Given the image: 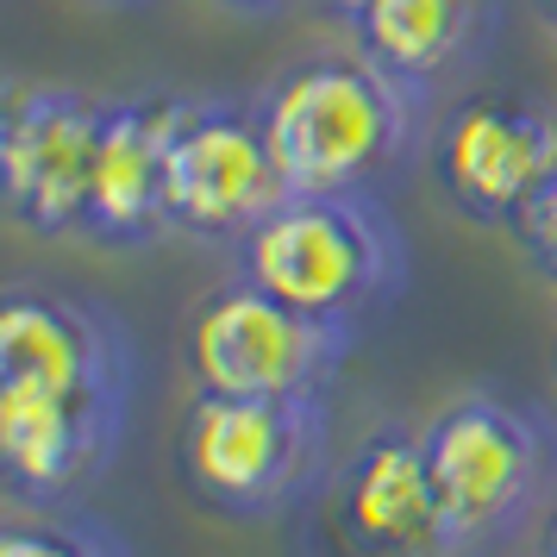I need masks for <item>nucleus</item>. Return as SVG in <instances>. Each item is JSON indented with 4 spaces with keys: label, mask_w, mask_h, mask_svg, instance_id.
Here are the masks:
<instances>
[{
    "label": "nucleus",
    "mask_w": 557,
    "mask_h": 557,
    "mask_svg": "<svg viewBox=\"0 0 557 557\" xmlns=\"http://www.w3.org/2000/svg\"><path fill=\"white\" fill-rule=\"evenodd\" d=\"M132 382V338L101 301L0 288V488L26 507H76L120 457Z\"/></svg>",
    "instance_id": "obj_1"
},
{
    "label": "nucleus",
    "mask_w": 557,
    "mask_h": 557,
    "mask_svg": "<svg viewBox=\"0 0 557 557\" xmlns=\"http://www.w3.org/2000/svg\"><path fill=\"white\" fill-rule=\"evenodd\" d=\"M351 32L370 63L432 95L438 82L470 70L495 45L502 0H370L351 20Z\"/></svg>",
    "instance_id": "obj_12"
},
{
    "label": "nucleus",
    "mask_w": 557,
    "mask_h": 557,
    "mask_svg": "<svg viewBox=\"0 0 557 557\" xmlns=\"http://www.w3.org/2000/svg\"><path fill=\"white\" fill-rule=\"evenodd\" d=\"M213 7H226V13H251V20H270V13L288 7V0H213Z\"/></svg>",
    "instance_id": "obj_15"
},
{
    "label": "nucleus",
    "mask_w": 557,
    "mask_h": 557,
    "mask_svg": "<svg viewBox=\"0 0 557 557\" xmlns=\"http://www.w3.org/2000/svg\"><path fill=\"white\" fill-rule=\"evenodd\" d=\"M513 245H520V257L532 263V276H545L557 288V176L539 188V201L513 220V232H507Z\"/></svg>",
    "instance_id": "obj_14"
},
{
    "label": "nucleus",
    "mask_w": 557,
    "mask_h": 557,
    "mask_svg": "<svg viewBox=\"0 0 557 557\" xmlns=\"http://www.w3.org/2000/svg\"><path fill=\"white\" fill-rule=\"evenodd\" d=\"M326 395L257 401V395H195L182 420V476L226 520H276L332 482Z\"/></svg>",
    "instance_id": "obj_5"
},
{
    "label": "nucleus",
    "mask_w": 557,
    "mask_h": 557,
    "mask_svg": "<svg viewBox=\"0 0 557 557\" xmlns=\"http://www.w3.org/2000/svg\"><path fill=\"white\" fill-rule=\"evenodd\" d=\"M282 195L288 188L270 157L257 101L182 95L176 132H170V170H163L170 232L201 238V245H238Z\"/></svg>",
    "instance_id": "obj_8"
},
{
    "label": "nucleus",
    "mask_w": 557,
    "mask_h": 557,
    "mask_svg": "<svg viewBox=\"0 0 557 557\" xmlns=\"http://www.w3.org/2000/svg\"><path fill=\"white\" fill-rule=\"evenodd\" d=\"M320 7H332V13H345V20H357V13H363L370 0H320Z\"/></svg>",
    "instance_id": "obj_16"
},
{
    "label": "nucleus",
    "mask_w": 557,
    "mask_h": 557,
    "mask_svg": "<svg viewBox=\"0 0 557 557\" xmlns=\"http://www.w3.org/2000/svg\"><path fill=\"white\" fill-rule=\"evenodd\" d=\"M539 13H545V20L557 26V0H539Z\"/></svg>",
    "instance_id": "obj_18"
},
{
    "label": "nucleus",
    "mask_w": 557,
    "mask_h": 557,
    "mask_svg": "<svg viewBox=\"0 0 557 557\" xmlns=\"http://www.w3.org/2000/svg\"><path fill=\"white\" fill-rule=\"evenodd\" d=\"M107 101L70 82H0V213L38 238L88 232Z\"/></svg>",
    "instance_id": "obj_7"
},
{
    "label": "nucleus",
    "mask_w": 557,
    "mask_h": 557,
    "mask_svg": "<svg viewBox=\"0 0 557 557\" xmlns=\"http://www.w3.org/2000/svg\"><path fill=\"white\" fill-rule=\"evenodd\" d=\"M539 557H557V507H552V520H545V552Z\"/></svg>",
    "instance_id": "obj_17"
},
{
    "label": "nucleus",
    "mask_w": 557,
    "mask_h": 557,
    "mask_svg": "<svg viewBox=\"0 0 557 557\" xmlns=\"http://www.w3.org/2000/svg\"><path fill=\"white\" fill-rule=\"evenodd\" d=\"M332 527L357 557H451L420 426L363 432L332 470Z\"/></svg>",
    "instance_id": "obj_10"
},
{
    "label": "nucleus",
    "mask_w": 557,
    "mask_h": 557,
    "mask_svg": "<svg viewBox=\"0 0 557 557\" xmlns=\"http://www.w3.org/2000/svg\"><path fill=\"white\" fill-rule=\"evenodd\" d=\"M238 276L332 326L407 288V238L376 195H282L238 245Z\"/></svg>",
    "instance_id": "obj_4"
},
{
    "label": "nucleus",
    "mask_w": 557,
    "mask_h": 557,
    "mask_svg": "<svg viewBox=\"0 0 557 557\" xmlns=\"http://www.w3.org/2000/svg\"><path fill=\"white\" fill-rule=\"evenodd\" d=\"M257 120L288 195H376L420 145L426 95L363 51H326L282 70L257 95Z\"/></svg>",
    "instance_id": "obj_2"
},
{
    "label": "nucleus",
    "mask_w": 557,
    "mask_h": 557,
    "mask_svg": "<svg viewBox=\"0 0 557 557\" xmlns=\"http://www.w3.org/2000/svg\"><path fill=\"white\" fill-rule=\"evenodd\" d=\"M0 557H132V545L88 507L0 513Z\"/></svg>",
    "instance_id": "obj_13"
},
{
    "label": "nucleus",
    "mask_w": 557,
    "mask_h": 557,
    "mask_svg": "<svg viewBox=\"0 0 557 557\" xmlns=\"http://www.w3.org/2000/svg\"><path fill=\"white\" fill-rule=\"evenodd\" d=\"M101 7H120V0H101Z\"/></svg>",
    "instance_id": "obj_19"
},
{
    "label": "nucleus",
    "mask_w": 557,
    "mask_h": 557,
    "mask_svg": "<svg viewBox=\"0 0 557 557\" xmlns=\"http://www.w3.org/2000/svg\"><path fill=\"white\" fill-rule=\"evenodd\" d=\"M182 95H113L95 145V188H88V232L95 245L132 251L170 232L163 213V170H170V132H176Z\"/></svg>",
    "instance_id": "obj_11"
},
{
    "label": "nucleus",
    "mask_w": 557,
    "mask_h": 557,
    "mask_svg": "<svg viewBox=\"0 0 557 557\" xmlns=\"http://www.w3.org/2000/svg\"><path fill=\"white\" fill-rule=\"evenodd\" d=\"M357 326L313 320L301 307L276 301L251 276H232L207 288L188 332H182V363L195 395H257V401H301L326 395V382L345 370Z\"/></svg>",
    "instance_id": "obj_6"
},
{
    "label": "nucleus",
    "mask_w": 557,
    "mask_h": 557,
    "mask_svg": "<svg viewBox=\"0 0 557 557\" xmlns=\"http://www.w3.org/2000/svg\"><path fill=\"white\" fill-rule=\"evenodd\" d=\"M432 170L470 226L513 232V220L557 176V113L527 95H470L445 113Z\"/></svg>",
    "instance_id": "obj_9"
},
{
    "label": "nucleus",
    "mask_w": 557,
    "mask_h": 557,
    "mask_svg": "<svg viewBox=\"0 0 557 557\" xmlns=\"http://www.w3.org/2000/svg\"><path fill=\"white\" fill-rule=\"evenodd\" d=\"M438 488L445 552L476 557L507 545L557 488V426L495 388H463L420 426Z\"/></svg>",
    "instance_id": "obj_3"
}]
</instances>
